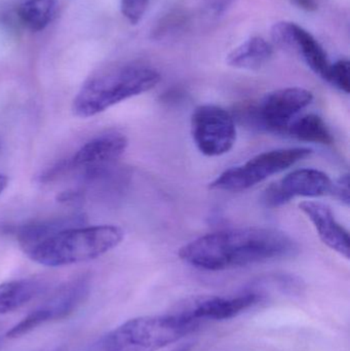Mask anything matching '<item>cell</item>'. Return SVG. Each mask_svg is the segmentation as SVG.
Instances as JSON below:
<instances>
[{"label": "cell", "instance_id": "cell-25", "mask_svg": "<svg viewBox=\"0 0 350 351\" xmlns=\"http://www.w3.org/2000/svg\"><path fill=\"white\" fill-rule=\"evenodd\" d=\"M289 1L296 8L306 12H316L318 8V2L316 0H289Z\"/></svg>", "mask_w": 350, "mask_h": 351}, {"label": "cell", "instance_id": "cell-14", "mask_svg": "<svg viewBox=\"0 0 350 351\" xmlns=\"http://www.w3.org/2000/svg\"><path fill=\"white\" fill-rule=\"evenodd\" d=\"M86 216L84 214H71L66 216L53 217L42 220L31 221L21 225L14 231L16 239L23 251L53 237L65 229L84 226Z\"/></svg>", "mask_w": 350, "mask_h": 351}, {"label": "cell", "instance_id": "cell-22", "mask_svg": "<svg viewBox=\"0 0 350 351\" xmlns=\"http://www.w3.org/2000/svg\"><path fill=\"white\" fill-rule=\"evenodd\" d=\"M236 0H203V10L208 16L218 18L228 12Z\"/></svg>", "mask_w": 350, "mask_h": 351}, {"label": "cell", "instance_id": "cell-15", "mask_svg": "<svg viewBox=\"0 0 350 351\" xmlns=\"http://www.w3.org/2000/svg\"><path fill=\"white\" fill-rule=\"evenodd\" d=\"M273 56V47L266 39L253 36L234 47L227 57L229 67L247 71H256L264 67Z\"/></svg>", "mask_w": 350, "mask_h": 351}, {"label": "cell", "instance_id": "cell-2", "mask_svg": "<svg viewBox=\"0 0 350 351\" xmlns=\"http://www.w3.org/2000/svg\"><path fill=\"white\" fill-rule=\"evenodd\" d=\"M160 72L142 64H123L94 72L72 103L76 117L88 119L127 99L149 92L160 84Z\"/></svg>", "mask_w": 350, "mask_h": 351}, {"label": "cell", "instance_id": "cell-24", "mask_svg": "<svg viewBox=\"0 0 350 351\" xmlns=\"http://www.w3.org/2000/svg\"><path fill=\"white\" fill-rule=\"evenodd\" d=\"M86 194L82 188L79 189L67 190V191L61 192L57 196L58 202L62 204H77L84 202Z\"/></svg>", "mask_w": 350, "mask_h": 351}, {"label": "cell", "instance_id": "cell-12", "mask_svg": "<svg viewBox=\"0 0 350 351\" xmlns=\"http://www.w3.org/2000/svg\"><path fill=\"white\" fill-rule=\"evenodd\" d=\"M262 299V295L249 290L234 298L203 296L192 299L184 305L185 308L176 315L199 323L201 319H229L240 315Z\"/></svg>", "mask_w": 350, "mask_h": 351}, {"label": "cell", "instance_id": "cell-23", "mask_svg": "<svg viewBox=\"0 0 350 351\" xmlns=\"http://www.w3.org/2000/svg\"><path fill=\"white\" fill-rule=\"evenodd\" d=\"M337 198L343 204L349 206V175H343L333 183L332 191Z\"/></svg>", "mask_w": 350, "mask_h": 351}, {"label": "cell", "instance_id": "cell-8", "mask_svg": "<svg viewBox=\"0 0 350 351\" xmlns=\"http://www.w3.org/2000/svg\"><path fill=\"white\" fill-rule=\"evenodd\" d=\"M314 95L299 86L279 88L269 93L257 107V121L265 129L275 133H286L296 115L312 104Z\"/></svg>", "mask_w": 350, "mask_h": 351}, {"label": "cell", "instance_id": "cell-7", "mask_svg": "<svg viewBox=\"0 0 350 351\" xmlns=\"http://www.w3.org/2000/svg\"><path fill=\"white\" fill-rule=\"evenodd\" d=\"M191 135L203 156H221L229 152L236 144V121L222 107L201 105L191 117Z\"/></svg>", "mask_w": 350, "mask_h": 351}, {"label": "cell", "instance_id": "cell-11", "mask_svg": "<svg viewBox=\"0 0 350 351\" xmlns=\"http://www.w3.org/2000/svg\"><path fill=\"white\" fill-rule=\"evenodd\" d=\"M129 140L118 132L103 134L82 145L68 160H63L65 172H79L80 175L90 171L112 166L125 154Z\"/></svg>", "mask_w": 350, "mask_h": 351}, {"label": "cell", "instance_id": "cell-9", "mask_svg": "<svg viewBox=\"0 0 350 351\" xmlns=\"http://www.w3.org/2000/svg\"><path fill=\"white\" fill-rule=\"evenodd\" d=\"M271 35L275 45L297 53L316 75L326 80L331 63L324 47L310 31L297 23L279 21L271 27Z\"/></svg>", "mask_w": 350, "mask_h": 351}, {"label": "cell", "instance_id": "cell-1", "mask_svg": "<svg viewBox=\"0 0 350 351\" xmlns=\"http://www.w3.org/2000/svg\"><path fill=\"white\" fill-rule=\"evenodd\" d=\"M297 251L284 231L253 226L208 233L183 245L179 256L193 267L219 271L291 257Z\"/></svg>", "mask_w": 350, "mask_h": 351}, {"label": "cell", "instance_id": "cell-10", "mask_svg": "<svg viewBox=\"0 0 350 351\" xmlns=\"http://www.w3.org/2000/svg\"><path fill=\"white\" fill-rule=\"evenodd\" d=\"M333 181L326 173L316 169H300L267 188L264 202L279 206L295 197H318L332 191Z\"/></svg>", "mask_w": 350, "mask_h": 351}, {"label": "cell", "instance_id": "cell-13", "mask_svg": "<svg viewBox=\"0 0 350 351\" xmlns=\"http://www.w3.org/2000/svg\"><path fill=\"white\" fill-rule=\"evenodd\" d=\"M314 225L321 241L339 255L349 259L350 239L349 231L335 218L332 208L320 202H303L299 204Z\"/></svg>", "mask_w": 350, "mask_h": 351}, {"label": "cell", "instance_id": "cell-4", "mask_svg": "<svg viewBox=\"0 0 350 351\" xmlns=\"http://www.w3.org/2000/svg\"><path fill=\"white\" fill-rule=\"evenodd\" d=\"M199 325L176 313L136 317L103 337L96 351H158L182 339Z\"/></svg>", "mask_w": 350, "mask_h": 351}, {"label": "cell", "instance_id": "cell-29", "mask_svg": "<svg viewBox=\"0 0 350 351\" xmlns=\"http://www.w3.org/2000/svg\"><path fill=\"white\" fill-rule=\"evenodd\" d=\"M0 146H1V143H0Z\"/></svg>", "mask_w": 350, "mask_h": 351}, {"label": "cell", "instance_id": "cell-21", "mask_svg": "<svg viewBox=\"0 0 350 351\" xmlns=\"http://www.w3.org/2000/svg\"><path fill=\"white\" fill-rule=\"evenodd\" d=\"M183 24H184L183 14H180L179 12L178 14H168L160 21V24L156 25L155 29L152 31V36L156 39L168 36V34L175 33V30H177Z\"/></svg>", "mask_w": 350, "mask_h": 351}, {"label": "cell", "instance_id": "cell-30", "mask_svg": "<svg viewBox=\"0 0 350 351\" xmlns=\"http://www.w3.org/2000/svg\"><path fill=\"white\" fill-rule=\"evenodd\" d=\"M55 351H58V350H55Z\"/></svg>", "mask_w": 350, "mask_h": 351}, {"label": "cell", "instance_id": "cell-19", "mask_svg": "<svg viewBox=\"0 0 350 351\" xmlns=\"http://www.w3.org/2000/svg\"><path fill=\"white\" fill-rule=\"evenodd\" d=\"M350 63L349 60L341 59L331 64L329 69L328 75L326 80L332 84L335 88L340 90L345 94H349L350 92Z\"/></svg>", "mask_w": 350, "mask_h": 351}, {"label": "cell", "instance_id": "cell-16", "mask_svg": "<svg viewBox=\"0 0 350 351\" xmlns=\"http://www.w3.org/2000/svg\"><path fill=\"white\" fill-rule=\"evenodd\" d=\"M47 289L45 280L20 278L0 285V315L14 313L42 294Z\"/></svg>", "mask_w": 350, "mask_h": 351}, {"label": "cell", "instance_id": "cell-27", "mask_svg": "<svg viewBox=\"0 0 350 351\" xmlns=\"http://www.w3.org/2000/svg\"><path fill=\"white\" fill-rule=\"evenodd\" d=\"M8 179L5 175L0 174V194L8 187Z\"/></svg>", "mask_w": 350, "mask_h": 351}, {"label": "cell", "instance_id": "cell-3", "mask_svg": "<svg viewBox=\"0 0 350 351\" xmlns=\"http://www.w3.org/2000/svg\"><path fill=\"white\" fill-rule=\"evenodd\" d=\"M125 232L115 225L65 229L24 252L32 261L61 267L101 257L123 241Z\"/></svg>", "mask_w": 350, "mask_h": 351}, {"label": "cell", "instance_id": "cell-18", "mask_svg": "<svg viewBox=\"0 0 350 351\" xmlns=\"http://www.w3.org/2000/svg\"><path fill=\"white\" fill-rule=\"evenodd\" d=\"M292 137L308 143L331 145L334 142L332 133L322 117L316 114H308L294 119L287 132Z\"/></svg>", "mask_w": 350, "mask_h": 351}, {"label": "cell", "instance_id": "cell-17", "mask_svg": "<svg viewBox=\"0 0 350 351\" xmlns=\"http://www.w3.org/2000/svg\"><path fill=\"white\" fill-rule=\"evenodd\" d=\"M59 8L58 0H24L16 8V16L25 28L39 32L57 18Z\"/></svg>", "mask_w": 350, "mask_h": 351}, {"label": "cell", "instance_id": "cell-6", "mask_svg": "<svg viewBox=\"0 0 350 351\" xmlns=\"http://www.w3.org/2000/svg\"><path fill=\"white\" fill-rule=\"evenodd\" d=\"M90 292V280L88 276H77L64 282L42 304L14 325L6 333V337L16 339L49 322L70 317L84 304Z\"/></svg>", "mask_w": 350, "mask_h": 351}, {"label": "cell", "instance_id": "cell-26", "mask_svg": "<svg viewBox=\"0 0 350 351\" xmlns=\"http://www.w3.org/2000/svg\"><path fill=\"white\" fill-rule=\"evenodd\" d=\"M193 344H195L193 342H185V343L180 344V346H177V348L171 351H191Z\"/></svg>", "mask_w": 350, "mask_h": 351}, {"label": "cell", "instance_id": "cell-28", "mask_svg": "<svg viewBox=\"0 0 350 351\" xmlns=\"http://www.w3.org/2000/svg\"><path fill=\"white\" fill-rule=\"evenodd\" d=\"M1 343H2V340H1V338H0V348H1Z\"/></svg>", "mask_w": 350, "mask_h": 351}, {"label": "cell", "instance_id": "cell-20", "mask_svg": "<svg viewBox=\"0 0 350 351\" xmlns=\"http://www.w3.org/2000/svg\"><path fill=\"white\" fill-rule=\"evenodd\" d=\"M151 0H121L123 16L132 25H137L145 16Z\"/></svg>", "mask_w": 350, "mask_h": 351}, {"label": "cell", "instance_id": "cell-5", "mask_svg": "<svg viewBox=\"0 0 350 351\" xmlns=\"http://www.w3.org/2000/svg\"><path fill=\"white\" fill-rule=\"evenodd\" d=\"M312 154L308 148H286L262 152L240 166L228 169L210 183L212 190L240 192L279 174Z\"/></svg>", "mask_w": 350, "mask_h": 351}]
</instances>
